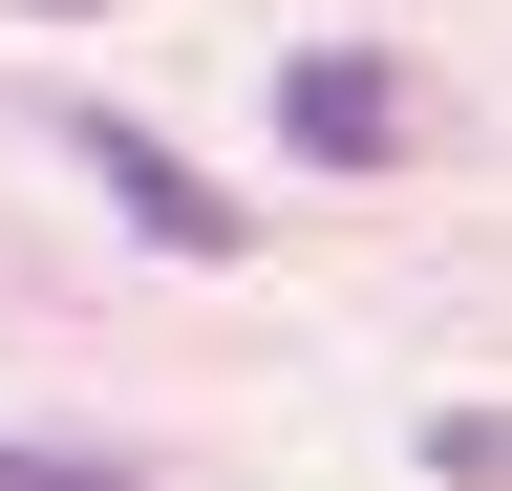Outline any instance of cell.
Masks as SVG:
<instances>
[{
	"label": "cell",
	"mask_w": 512,
	"mask_h": 491,
	"mask_svg": "<svg viewBox=\"0 0 512 491\" xmlns=\"http://www.w3.org/2000/svg\"><path fill=\"white\" fill-rule=\"evenodd\" d=\"M22 22H107V0H22Z\"/></svg>",
	"instance_id": "277c9868"
},
{
	"label": "cell",
	"mask_w": 512,
	"mask_h": 491,
	"mask_svg": "<svg viewBox=\"0 0 512 491\" xmlns=\"http://www.w3.org/2000/svg\"><path fill=\"white\" fill-rule=\"evenodd\" d=\"M0 491H150L128 449H0Z\"/></svg>",
	"instance_id": "3957f363"
},
{
	"label": "cell",
	"mask_w": 512,
	"mask_h": 491,
	"mask_svg": "<svg viewBox=\"0 0 512 491\" xmlns=\"http://www.w3.org/2000/svg\"><path fill=\"white\" fill-rule=\"evenodd\" d=\"M86 193L150 235V257H192V278H235V257H256V193H214L171 129H86Z\"/></svg>",
	"instance_id": "7a4b0ae2"
},
{
	"label": "cell",
	"mask_w": 512,
	"mask_h": 491,
	"mask_svg": "<svg viewBox=\"0 0 512 491\" xmlns=\"http://www.w3.org/2000/svg\"><path fill=\"white\" fill-rule=\"evenodd\" d=\"M278 150H299V171H406L427 107H406L384 43H299V65H278Z\"/></svg>",
	"instance_id": "6da1fadb"
}]
</instances>
